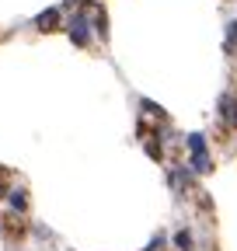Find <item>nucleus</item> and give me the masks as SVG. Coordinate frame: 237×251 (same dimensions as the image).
I'll return each instance as SVG.
<instances>
[{
    "mask_svg": "<svg viewBox=\"0 0 237 251\" xmlns=\"http://www.w3.org/2000/svg\"><path fill=\"white\" fill-rule=\"evenodd\" d=\"M11 206H14V209H24V192H14V196H11Z\"/></svg>",
    "mask_w": 237,
    "mask_h": 251,
    "instance_id": "2",
    "label": "nucleus"
},
{
    "mask_svg": "<svg viewBox=\"0 0 237 251\" xmlns=\"http://www.w3.org/2000/svg\"><path fill=\"white\" fill-rule=\"evenodd\" d=\"M56 21H59V11H46V14L39 18V28H42V31H56Z\"/></svg>",
    "mask_w": 237,
    "mask_h": 251,
    "instance_id": "1",
    "label": "nucleus"
}]
</instances>
